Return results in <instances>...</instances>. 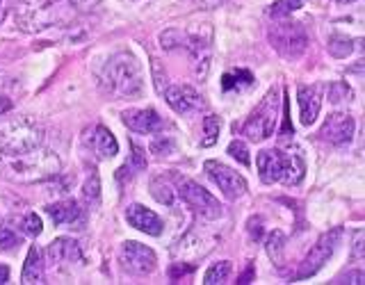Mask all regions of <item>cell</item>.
Wrapping results in <instances>:
<instances>
[{"label":"cell","mask_w":365,"mask_h":285,"mask_svg":"<svg viewBox=\"0 0 365 285\" xmlns=\"http://www.w3.org/2000/svg\"><path fill=\"white\" fill-rule=\"evenodd\" d=\"M354 133H356V121L347 112L329 114L324 125L319 128V137L334 146H347L354 140Z\"/></svg>","instance_id":"cell-13"},{"label":"cell","mask_w":365,"mask_h":285,"mask_svg":"<svg viewBox=\"0 0 365 285\" xmlns=\"http://www.w3.org/2000/svg\"><path fill=\"white\" fill-rule=\"evenodd\" d=\"M279 114H281V89L272 87L262 100L258 103V108L251 112V117L242 125V135H247L251 142H262L267 137L274 135L279 125Z\"/></svg>","instance_id":"cell-7"},{"label":"cell","mask_w":365,"mask_h":285,"mask_svg":"<svg viewBox=\"0 0 365 285\" xmlns=\"http://www.w3.org/2000/svg\"><path fill=\"white\" fill-rule=\"evenodd\" d=\"M23 283H43V256L39 247H30L26 265H23V274H21Z\"/></svg>","instance_id":"cell-22"},{"label":"cell","mask_w":365,"mask_h":285,"mask_svg":"<svg viewBox=\"0 0 365 285\" xmlns=\"http://www.w3.org/2000/svg\"><path fill=\"white\" fill-rule=\"evenodd\" d=\"M336 3H342V5H347V3H356V0H336Z\"/></svg>","instance_id":"cell-42"},{"label":"cell","mask_w":365,"mask_h":285,"mask_svg":"<svg viewBox=\"0 0 365 285\" xmlns=\"http://www.w3.org/2000/svg\"><path fill=\"white\" fill-rule=\"evenodd\" d=\"M46 212L51 214V219L55 226H66V228H83L87 224V210L78 201H57L51 203Z\"/></svg>","instance_id":"cell-15"},{"label":"cell","mask_w":365,"mask_h":285,"mask_svg":"<svg viewBox=\"0 0 365 285\" xmlns=\"http://www.w3.org/2000/svg\"><path fill=\"white\" fill-rule=\"evenodd\" d=\"M199 5H203V7H215V5H220V3H224V0H197Z\"/></svg>","instance_id":"cell-41"},{"label":"cell","mask_w":365,"mask_h":285,"mask_svg":"<svg viewBox=\"0 0 365 285\" xmlns=\"http://www.w3.org/2000/svg\"><path fill=\"white\" fill-rule=\"evenodd\" d=\"M43 130L30 119H11L0 125V155L11 157L41 146Z\"/></svg>","instance_id":"cell-6"},{"label":"cell","mask_w":365,"mask_h":285,"mask_svg":"<svg viewBox=\"0 0 365 285\" xmlns=\"http://www.w3.org/2000/svg\"><path fill=\"white\" fill-rule=\"evenodd\" d=\"M354 258L356 260L363 258V231L354 233Z\"/></svg>","instance_id":"cell-36"},{"label":"cell","mask_w":365,"mask_h":285,"mask_svg":"<svg viewBox=\"0 0 365 285\" xmlns=\"http://www.w3.org/2000/svg\"><path fill=\"white\" fill-rule=\"evenodd\" d=\"M249 233L254 239H258L262 235V219H260V217H251V219H249Z\"/></svg>","instance_id":"cell-35"},{"label":"cell","mask_w":365,"mask_h":285,"mask_svg":"<svg viewBox=\"0 0 365 285\" xmlns=\"http://www.w3.org/2000/svg\"><path fill=\"white\" fill-rule=\"evenodd\" d=\"M21 85L16 78H11L9 73L0 71V114H7L11 108L16 105Z\"/></svg>","instance_id":"cell-21"},{"label":"cell","mask_w":365,"mask_h":285,"mask_svg":"<svg viewBox=\"0 0 365 285\" xmlns=\"http://www.w3.org/2000/svg\"><path fill=\"white\" fill-rule=\"evenodd\" d=\"M351 51H354L351 39L340 37V34H334V37L329 39V53L334 57H338V60H342V57H349Z\"/></svg>","instance_id":"cell-30"},{"label":"cell","mask_w":365,"mask_h":285,"mask_svg":"<svg viewBox=\"0 0 365 285\" xmlns=\"http://www.w3.org/2000/svg\"><path fill=\"white\" fill-rule=\"evenodd\" d=\"M3 160L9 169V174L23 182L48 180L60 174V167H62L60 157L43 146H37V148H32V151L21 153V155L3 157Z\"/></svg>","instance_id":"cell-4"},{"label":"cell","mask_w":365,"mask_h":285,"mask_svg":"<svg viewBox=\"0 0 365 285\" xmlns=\"http://www.w3.org/2000/svg\"><path fill=\"white\" fill-rule=\"evenodd\" d=\"M9 9H11V0H0V26H3V21L7 19Z\"/></svg>","instance_id":"cell-39"},{"label":"cell","mask_w":365,"mask_h":285,"mask_svg":"<svg viewBox=\"0 0 365 285\" xmlns=\"http://www.w3.org/2000/svg\"><path fill=\"white\" fill-rule=\"evenodd\" d=\"M267 39L272 43V48L288 62L299 60V57L308 51V34L299 23H290L283 19H281V23L277 21L267 30Z\"/></svg>","instance_id":"cell-8"},{"label":"cell","mask_w":365,"mask_h":285,"mask_svg":"<svg viewBox=\"0 0 365 285\" xmlns=\"http://www.w3.org/2000/svg\"><path fill=\"white\" fill-rule=\"evenodd\" d=\"M249 85H254V76L245 68H235V71H228L222 78V89L224 91H233V89H245Z\"/></svg>","instance_id":"cell-25"},{"label":"cell","mask_w":365,"mask_h":285,"mask_svg":"<svg viewBox=\"0 0 365 285\" xmlns=\"http://www.w3.org/2000/svg\"><path fill=\"white\" fill-rule=\"evenodd\" d=\"M220 133H222V121L220 117H215V114H210V117L203 119V137H201V146H215L217 140H220Z\"/></svg>","instance_id":"cell-27"},{"label":"cell","mask_w":365,"mask_h":285,"mask_svg":"<svg viewBox=\"0 0 365 285\" xmlns=\"http://www.w3.org/2000/svg\"><path fill=\"white\" fill-rule=\"evenodd\" d=\"M19 231L23 233V235H30V237H34V235H39L41 233V228H43V224H41V219H39V214H34V212H26L23 217H19Z\"/></svg>","instance_id":"cell-29"},{"label":"cell","mask_w":365,"mask_h":285,"mask_svg":"<svg viewBox=\"0 0 365 285\" xmlns=\"http://www.w3.org/2000/svg\"><path fill=\"white\" fill-rule=\"evenodd\" d=\"M21 244V237L7 224H0V251H14Z\"/></svg>","instance_id":"cell-32"},{"label":"cell","mask_w":365,"mask_h":285,"mask_svg":"<svg viewBox=\"0 0 365 285\" xmlns=\"http://www.w3.org/2000/svg\"><path fill=\"white\" fill-rule=\"evenodd\" d=\"M228 153H231L240 165L242 167H249V148L245 142H240V140H233L231 144H228Z\"/></svg>","instance_id":"cell-34"},{"label":"cell","mask_w":365,"mask_h":285,"mask_svg":"<svg viewBox=\"0 0 365 285\" xmlns=\"http://www.w3.org/2000/svg\"><path fill=\"white\" fill-rule=\"evenodd\" d=\"M340 237H342V228L340 226H336L334 231H327L324 235H319V239L313 244V249L306 254V258H304L302 267H299V271H297L294 279L304 281V279L315 276V274L329 262V258L334 256V251H336V247L340 242Z\"/></svg>","instance_id":"cell-10"},{"label":"cell","mask_w":365,"mask_h":285,"mask_svg":"<svg viewBox=\"0 0 365 285\" xmlns=\"http://www.w3.org/2000/svg\"><path fill=\"white\" fill-rule=\"evenodd\" d=\"M163 94L169 108L178 114H192L203 108V98L192 85H169L167 89H163Z\"/></svg>","instance_id":"cell-14"},{"label":"cell","mask_w":365,"mask_h":285,"mask_svg":"<svg viewBox=\"0 0 365 285\" xmlns=\"http://www.w3.org/2000/svg\"><path fill=\"white\" fill-rule=\"evenodd\" d=\"M68 3L73 5V9H91V7H96L101 0H68Z\"/></svg>","instance_id":"cell-38"},{"label":"cell","mask_w":365,"mask_h":285,"mask_svg":"<svg viewBox=\"0 0 365 285\" xmlns=\"http://www.w3.org/2000/svg\"><path fill=\"white\" fill-rule=\"evenodd\" d=\"M46 256L51 262H83V249L71 237H57L46 249Z\"/></svg>","instance_id":"cell-20"},{"label":"cell","mask_w":365,"mask_h":285,"mask_svg":"<svg viewBox=\"0 0 365 285\" xmlns=\"http://www.w3.org/2000/svg\"><path fill=\"white\" fill-rule=\"evenodd\" d=\"M354 91L347 83H334L329 87V100L331 103H345V100H351Z\"/></svg>","instance_id":"cell-33"},{"label":"cell","mask_w":365,"mask_h":285,"mask_svg":"<svg viewBox=\"0 0 365 285\" xmlns=\"http://www.w3.org/2000/svg\"><path fill=\"white\" fill-rule=\"evenodd\" d=\"M71 11L73 5L68 0H19L14 19L19 30L34 34L68 21Z\"/></svg>","instance_id":"cell-3"},{"label":"cell","mask_w":365,"mask_h":285,"mask_svg":"<svg viewBox=\"0 0 365 285\" xmlns=\"http://www.w3.org/2000/svg\"><path fill=\"white\" fill-rule=\"evenodd\" d=\"M83 142L85 146L89 148L91 153L108 160V157H114L119 153V144H117V137H114L106 125H91V128L85 130L83 135Z\"/></svg>","instance_id":"cell-18"},{"label":"cell","mask_w":365,"mask_h":285,"mask_svg":"<svg viewBox=\"0 0 365 285\" xmlns=\"http://www.w3.org/2000/svg\"><path fill=\"white\" fill-rule=\"evenodd\" d=\"M297 103H299V119L304 125H313L322 110V89L317 85L297 87Z\"/></svg>","instance_id":"cell-19"},{"label":"cell","mask_w":365,"mask_h":285,"mask_svg":"<svg viewBox=\"0 0 365 285\" xmlns=\"http://www.w3.org/2000/svg\"><path fill=\"white\" fill-rule=\"evenodd\" d=\"M98 85L112 96L135 98L144 89V71L137 57L128 51H119L110 55L96 71Z\"/></svg>","instance_id":"cell-1"},{"label":"cell","mask_w":365,"mask_h":285,"mask_svg":"<svg viewBox=\"0 0 365 285\" xmlns=\"http://www.w3.org/2000/svg\"><path fill=\"white\" fill-rule=\"evenodd\" d=\"M265 249L272 262H281L283 260V251H285V235L281 231H272L265 239Z\"/></svg>","instance_id":"cell-28"},{"label":"cell","mask_w":365,"mask_h":285,"mask_svg":"<svg viewBox=\"0 0 365 285\" xmlns=\"http://www.w3.org/2000/svg\"><path fill=\"white\" fill-rule=\"evenodd\" d=\"M125 222H128L133 228H137V231H142L151 237H160L165 231V222L160 219V214L148 210L142 203H133L125 208Z\"/></svg>","instance_id":"cell-16"},{"label":"cell","mask_w":365,"mask_h":285,"mask_svg":"<svg viewBox=\"0 0 365 285\" xmlns=\"http://www.w3.org/2000/svg\"><path fill=\"white\" fill-rule=\"evenodd\" d=\"M160 46L165 51H185L194 64L197 78H205L210 68V48H212V30L210 26H197V28H171L160 32Z\"/></svg>","instance_id":"cell-2"},{"label":"cell","mask_w":365,"mask_h":285,"mask_svg":"<svg viewBox=\"0 0 365 285\" xmlns=\"http://www.w3.org/2000/svg\"><path fill=\"white\" fill-rule=\"evenodd\" d=\"M233 274V265L231 260H220V262H212L208 267V271L203 274V283L205 285H220V283H226L231 279Z\"/></svg>","instance_id":"cell-24"},{"label":"cell","mask_w":365,"mask_h":285,"mask_svg":"<svg viewBox=\"0 0 365 285\" xmlns=\"http://www.w3.org/2000/svg\"><path fill=\"white\" fill-rule=\"evenodd\" d=\"M9 281V267L0 262V285H5Z\"/></svg>","instance_id":"cell-40"},{"label":"cell","mask_w":365,"mask_h":285,"mask_svg":"<svg viewBox=\"0 0 365 285\" xmlns=\"http://www.w3.org/2000/svg\"><path fill=\"white\" fill-rule=\"evenodd\" d=\"M313 3H322V0H313Z\"/></svg>","instance_id":"cell-43"},{"label":"cell","mask_w":365,"mask_h":285,"mask_svg":"<svg viewBox=\"0 0 365 285\" xmlns=\"http://www.w3.org/2000/svg\"><path fill=\"white\" fill-rule=\"evenodd\" d=\"M123 123L128 125L133 133L142 135H155L165 128V119L160 117L158 110L153 108H135L123 112Z\"/></svg>","instance_id":"cell-17"},{"label":"cell","mask_w":365,"mask_h":285,"mask_svg":"<svg viewBox=\"0 0 365 285\" xmlns=\"http://www.w3.org/2000/svg\"><path fill=\"white\" fill-rule=\"evenodd\" d=\"M119 265L130 276H148L158 267V258L153 249L140 242H123L119 251Z\"/></svg>","instance_id":"cell-11"},{"label":"cell","mask_w":365,"mask_h":285,"mask_svg":"<svg viewBox=\"0 0 365 285\" xmlns=\"http://www.w3.org/2000/svg\"><path fill=\"white\" fill-rule=\"evenodd\" d=\"M258 176L262 182H281V185H297L306 174V162L297 153H283L277 148H265L258 153Z\"/></svg>","instance_id":"cell-5"},{"label":"cell","mask_w":365,"mask_h":285,"mask_svg":"<svg viewBox=\"0 0 365 285\" xmlns=\"http://www.w3.org/2000/svg\"><path fill=\"white\" fill-rule=\"evenodd\" d=\"M148 192H151V197L163 205H171L174 203V197H176V190L171 187V182L165 176L153 178L151 185H148Z\"/></svg>","instance_id":"cell-23"},{"label":"cell","mask_w":365,"mask_h":285,"mask_svg":"<svg viewBox=\"0 0 365 285\" xmlns=\"http://www.w3.org/2000/svg\"><path fill=\"white\" fill-rule=\"evenodd\" d=\"M176 192L182 199V203H185L194 214L201 217V219H205V222H215L224 214L222 203L217 201L208 190H203L199 182H194L190 178H180Z\"/></svg>","instance_id":"cell-9"},{"label":"cell","mask_w":365,"mask_h":285,"mask_svg":"<svg viewBox=\"0 0 365 285\" xmlns=\"http://www.w3.org/2000/svg\"><path fill=\"white\" fill-rule=\"evenodd\" d=\"M83 197L89 205H98L101 201V180L96 174H91L87 180H85V187H83Z\"/></svg>","instance_id":"cell-31"},{"label":"cell","mask_w":365,"mask_h":285,"mask_svg":"<svg viewBox=\"0 0 365 285\" xmlns=\"http://www.w3.org/2000/svg\"><path fill=\"white\" fill-rule=\"evenodd\" d=\"M171 146H174V142H171V140H160V142H153V153H158V155H169L167 151H169V148Z\"/></svg>","instance_id":"cell-37"},{"label":"cell","mask_w":365,"mask_h":285,"mask_svg":"<svg viewBox=\"0 0 365 285\" xmlns=\"http://www.w3.org/2000/svg\"><path fill=\"white\" fill-rule=\"evenodd\" d=\"M203 169H205V174H208V178L222 190V194L228 201H237L247 192V180H245V176H240L235 169L217 162V160H208V162L203 165Z\"/></svg>","instance_id":"cell-12"},{"label":"cell","mask_w":365,"mask_h":285,"mask_svg":"<svg viewBox=\"0 0 365 285\" xmlns=\"http://www.w3.org/2000/svg\"><path fill=\"white\" fill-rule=\"evenodd\" d=\"M304 3H306V0H277L274 5H269L267 14H269V19H274V21L288 19V16L294 14L297 9H302Z\"/></svg>","instance_id":"cell-26"}]
</instances>
